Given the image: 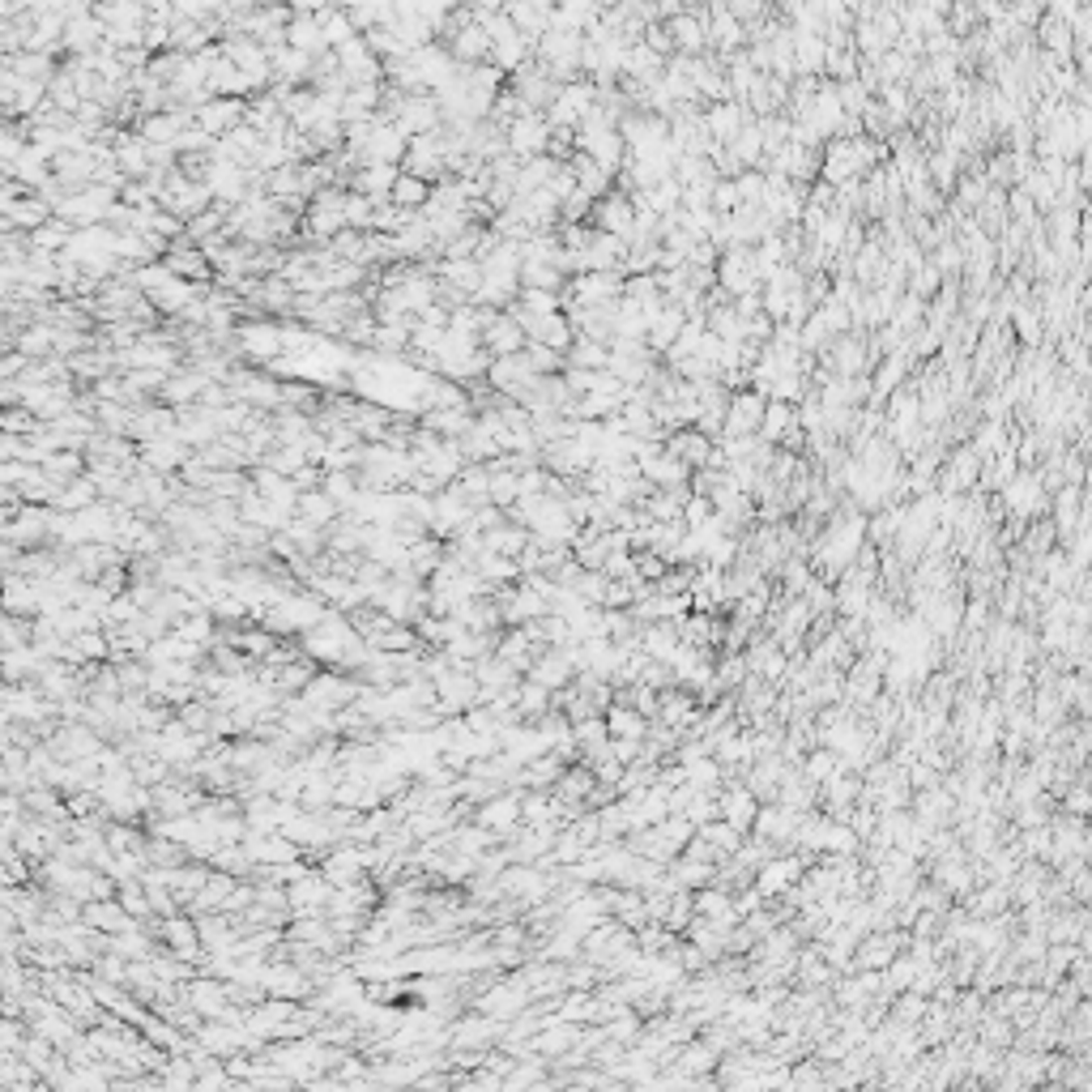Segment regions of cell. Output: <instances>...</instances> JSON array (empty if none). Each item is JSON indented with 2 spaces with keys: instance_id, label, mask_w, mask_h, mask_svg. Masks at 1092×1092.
Wrapping results in <instances>:
<instances>
[{
  "instance_id": "obj_1",
  "label": "cell",
  "mask_w": 1092,
  "mask_h": 1092,
  "mask_svg": "<svg viewBox=\"0 0 1092 1092\" xmlns=\"http://www.w3.org/2000/svg\"><path fill=\"white\" fill-rule=\"evenodd\" d=\"M995 500H999V508H1003V517L1025 521V525L1037 521L1045 508H1049V495H1045V487H1041L1037 470H1020V474L995 495Z\"/></svg>"
},
{
  "instance_id": "obj_2",
  "label": "cell",
  "mask_w": 1092,
  "mask_h": 1092,
  "mask_svg": "<svg viewBox=\"0 0 1092 1092\" xmlns=\"http://www.w3.org/2000/svg\"><path fill=\"white\" fill-rule=\"evenodd\" d=\"M713 274H717V291L726 295V300H743V295L764 287L760 269H756V261H751V248H726L717 257Z\"/></svg>"
},
{
  "instance_id": "obj_3",
  "label": "cell",
  "mask_w": 1092,
  "mask_h": 1092,
  "mask_svg": "<svg viewBox=\"0 0 1092 1092\" xmlns=\"http://www.w3.org/2000/svg\"><path fill=\"white\" fill-rule=\"evenodd\" d=\"M593 103H598V90H593V81L580 77V81H568V86H559L555 103H550L543 116H546L550 129H576V124L593 111Z\"/></svg>"
},
{
  "instance_id": "obj_4",
  "label": "cell",
  "mask_w": 1092,
  "mask_h": 1092,
  "mask_svg": "<svg viewBox=\"0 0 1092 1092\" xmlns=\"http://www.w3.org/2000/svg\"><path fill=\"white\" fill-rule=\"evenodd\" d=\"M546 137H550V124L543 111H525L521 120H513L504 129V141H508V154L521 163H530V159H543L546 154Z\"/></svg>"
},
{
  "instance_id": "obj_5",
  "label": "cell",
  "mask_w": 1092,
  "mask_h": 1092,
  "mask_svg": "<svg viewBox=\"0 0 1092 1092\" xmlns=\"http://www.w3.org/2000/svg\"><path fill=\"white\" fill-rule=\"evenodd\" d=\"M764 406H769V397H760V393H730V406H726V423H721V435L717 439H743V435H756L760 431V423H764Z\"/></svg>"
},
{
  "instance_id": "obj_6",
  "label": "cell",
  "mask_w": 1092,
  "mask_h": 1092,
  "mask_svg": "<svg viewBox=\"0 0 1092 1092\" xmlns=\"http://www.w3.org/2000/svg\"><path fill=\"white\" fill-rule=\"evenodd\" d=\"M662 26H666V35H670V44H674V56H704V52H708V35H704L708 9L687 5L683 13H678V18L662 22Z\"/></svg>"
},
{
  "instance_id": "obj_7",
  "label": "cell",
  "mask_w": 1092,
  "mask_h": 1092,
  "mask_svg": "<svg viewBox=\"0 0 1092 1092\" xmlns=\"http://www.w3.org/2000/svg\"><path fill=\"white\" fill-rule=\"evenodd\" d=\"M632 196L628 192H606L602 201H593V214H589V226L593 231H602V235H615V239H623L632 231Z\"/></svg>"
},
{
  "instance_id": "obj_8",
  "label": "cell",
  "mask_w": 1092,
  "mask_h": 1092,
  "mask_svg": "<svg viewBox=\"0 0 1092 1092\" xmlns=\"http://www.w3.org/2000/svg\"><path fill=\"white\" fill-rule=\"evenodd\" d=\"M666 73V61L658 52H649L645 44H632L628 52H623V73L619 81L623 86H636V90H649V86H658Z\"/></svg>"
},
{
  "instance_id": "obj_9",
  "label": "cell",
  "mask_w": 1092,
  "mask_h": 1092,
  "mask_svg": "<svg viewBox=\"0 0 1092 1092\" xmlns=\"http://www.w3.org/2000/svg\"><path fill=\"white\" fill-rule=\"evenodd\" d=\"M700 120H704L708 141H717V146H730V141L739 137V129H743L751 116H747V107H739V103H708V107L700 111Z\"/></svg>"
},
{
  "instance_id": "obj_10",
  "label": "cell",
  "mask_w": 1092,
  "mask_h": 1092,
  "mask_svg": "<svg viewBox=\"0 0 1092 1092\" xmlns=\"http://www.w3.org/2000/svg\"><path fill=\"white\" fill-rule=\"evenodd\" d=\"M666 452H670L674 461H683L691 474L704 470L708 465V452H713V439L700 435L696 427H683V431H670L666 435Z\"/></svg>"
},
{
  "instance_id": "obj_11",
  "label": "cell",
  "mask_w": 1092,
  "mask_h": 1092,
  "mask_svg": "<svg viewBox=\"0 0 1092 1092\" xmlns=\"http://www.w3.org/2000/svg\"><path fill=\"white\" fill-rule=\"evenodd\" d=\"M478 346L487 350L491 359H508V354H521V350H525V337H521V329L513 324V316H504V311H500V316H495L487 329L478 333Z\"/></svg>"
},
{
  "instance_id": "obj_12",
  "label": "cell",
  "mask_w": 1092,
  "mask_h": 1092,
  "mask_svg": "<svg viewBox=\"0 0 1092 1092\" xmlns=\"http://www.w3.org/2000/svg\"><path fill=\"white\" fill-rule=\"evenodd\" d=\"M636 470H641V478H645L654 491H674V487H687V478H691L687 465H683V461H674L670 452H662V457H649V461H636Z\"/></svg>"
},
{
  "instance_id": "obj_13",
  "label": "cell",
  "mask_w": 1092,
  "mask_h": 1092,
  "mask_svg": "<svg viewBox=\"0 0 1092 1092\" xmlns=\"http://www.w3.org/2000/svg\"><path fill=\"white\" fill-rule=\"evenodd\" d=\"M683 324H687V316H683V311L666 303V307L658 311V316L649 320V329H645V346H649V354H658V359H662V354L674 346V337L683 333Z\"/></svg>"
},
{
  "instance_id": "obj_14",
  "label": "cell",
  "mask_w": 1092,
  "mask_h": 1092,
  "mask_svg": "<svg viewBox=\"0 0 1092 1092\" xmlns=\"http://www.w3.org/2000/svg\"><path fill=\"white\" fill-rule=\"evenodd\" d=\"M1007 329H1012V337L1016 342H1025V350H1041L1045 342V324H1041V311H1037V303H1016L1012 311H1007Z\"/></svg>"
},
{
  "instance_id": "obj_15",
  "label": "cell",
  "mask_w": 1092,
  "mask_h": 1092,
  "mask_svg": "<svg viewBox=\"0 0 1092 1092\" xmlns=\"http://www.w3.org/2000/svg\"><path fill=\"white\" fill-rule=\"evenodd\" d=\"M572 172V180H576V188L589 196V201H602L606 192H615V180L602 172L598 163L593 159H585V154H572V163H563Z\"/></svg>"
},
{
  "instance_id": "obj_16",
  "label": "cell",
  "mask_w": 1092,
  "mask_h": 1092,
  "mask_svg": "<svg viewBox=\"0 0 1092 1092\" xmlns=\"http://www.w3.org/2000/svg\"><path fill=\"white\" fill-rule=\"evenodd\" d=\"M824 61H828L824 39L793 31V77H824Z\"/></svg>"
},
{
  "instance_id": "obj_17",
  "label": "cell",
  "mask_w": 1092,
  "mask_h": 1092,
  "mask_svg": "<svg viewBox=\"0 0 1092 1092\" xmlns=\"http://www.w3.org/2000/svg\"><path fill=\"white\" fill-rule=\"evenodd\" d=\"M385 201H389V205H397V209H406V214H419V209L431 201V183H423V180H415V176H406L402 167H397V180H393V188H389Z\"/></svg>"
},
{
  "instance_id": "obj_18",
  "label": "cell",
  "mask_w": 1092,
  "mask_h": 1092,
  "mask_svg": "<svg viewBox=\"0 0 1092 1092\" xmlns=\"http://www.w3.org/2000/svg\"><path fill=\"white\" fill-rule=\"evenodd\" d=\"M730 159L743 167V172H760L764 167V137H760V124L756 120H747L743 129H739V137L730 141Z\"/></svg>"
},
{
  "instance_id": "obj_19",
  "label": "cell",
  "mask_w": 1092,
  "mask_h": 1092,
  "mask_svg": "<svg viewBox=\"0 0 1092 1092\" xmlns=\"http://www.w3.org/2000/svg\"><path fill=\"white\" fill-rule=\"evenodd\" d=\"M295 521H303V525H311V530H329V525L337 521V504L329 500V495H324L320 487L316 491H303L300 500H295Z\"/></svg>"
},
{
  "instance_id": "obj_20",
  "label": "cell",
  "mask_w": 1092,
  "mask_h": 1092,
  "mask_svg": "<svg viewBox=\"0 0 1092 1092\" xmlns=\"http://www.w3.org/2000/svg\"><path fill=\"white\" fill-rule=\"evenodd\" d=\"M530 546V530H521V525H500V530H491V534H482V550H491V555H504V559H521V550Z\"/></svg>"
},
{
  "instance_id": "obj_21",
  "label": "cell",
  "mask_w": 1092,
  "mask_h": 1092,
  "mask_svg": "<svg viewBox=\"0 0 1092 1092\" xmlns=\"http://www.w3.org/2000/svg\"><path fill=\"white\" fill-rule=\"evenodd\" d=\"M691 500V487H674V491H654L641 504V513L649 521H683V504Z\"/></svg>"
},
{
  "instance_id": "obj_22",
  "label": "cell",
  "mask_w": 1092,
  "mask_h": 1092,
  "mask_svg": "<svg viewBox=\"0 0 1092 1092\" xmlns=\"http://www.w3.org/2000/svg\"><path fill=\"white\" fill-rule=\"evenodd\" d=\"M568 367L572 372H606L611 367V350L598 346V342H585V337H572V346H568Z\"/></svg>"
},
{
  "instance_id": "obj_23",
  "label": "cell",
  "mask_w": 1092,
  "mask_h": 1092,
  "mask_svg": "<svg viewBox=\"0 0 1092 1092\" xmlns=\"http://www.w3.org/2000/svg\"><path fill=\"white\" fill-rule=\"evenodd\" d=\"M636 615H645V619H683L687 615V598H670V593H654V598H641V606H636Z\"/></svg>"
},
{
  "instance_id": "obj_24",
  "label": "cell",
  "mask_w": 1092,
  "mask_h": 1092,
  "mask_svg": "<svg viewBox=\"0 0 1092 1092\" xmlns=\"http://www.w3.org/2000/svg\"><path fill=\"white\" fill-rule=\"evenodd\" d=\"M376 205L372 196H359V192H346V231H372V218H376Z\"/></svg>"
},
{
  "instance_id": "obj_25",
  "label": "cell",
  "mask_w": 1092,
  "mask_h": 1092,
  "mask_svg": "<svg viewBox=\"0 0 1092 1092\" xmlns=\"http://www.w3.org/2000/svg\"><path fill=\"white\" fill-rule=\"evenodd\" d=\"M525 359H530L534 376H563L568 372V359L559 350H546V346H525Z\"/></svg>"
},
{
  "instance_id": "obj_26",
  "label": "cell",
  "mask_w": 1092,
  "mask_h": 1092,
  "mask_svg": "<svg viewBox=\"0 0 1092 1092\" xmlns=\"http://www.w3.org/2000/svg\"><path fill=\"white\" fill-rule=\"evenodd\" d=\"M517 303L530 311V316H555V311H563V300L550 291H517Z\"/></svg>"
},
{
  "instance_id": "obj_27",
  "label": "cell",
  "mask_w": 1092,
  "mask_h": 1092,
  "mask_svg": "<svg viewBox=\"0 0 1092 1092\" xmlns=\"http://www.w3.org/2000/svg\"><path fill=\"white\" fill-rule=\"evenodd\" d=\"M530 615H546V598L543 593H538L534 585H521L517 593H513V611H508V619H530Z\"/></svg>"
},
{
  "instance_id": "obj_28",
  "label": "cell",
  "mask_w": 1092,
  "mask_h": 1092,
  "mask_svg": "<svg viewBox=\"0 0 1092 1092\" xmlns=\"http://www.w3.org/2000/svg\"><path fill=\"white\" fill-rule=\"evenodd\" d=\"M474 568L482 580H508V576H521L517 568V559H504V555H491V550H482V555L474 559Z\"/></svg>"
},
{
  "instance_id": "obj_29",
  "label": "cell",
  "mask_w": 1092,
  "mask_h": 1092,
  "mask_svg": "<svg viewBox=\"0 0 1092 1092\" xmlns=\"http://www.w3.org/2000/svg\"><path fill=\"white\" fill-rule=\"evenodd\" d=\"M589 214H593V201H589V196L580 192V188H576V192H568V196H563V201H559V222H563V226H580V222H589Z\"/></svg>"
},
{
  "instance_id": "obj_30",
  "label": "cell",
  "mask_w": 1092,
  "mask_h": 1092,
  "mask_svg": "<svg viewBox=\"0 0 1092 1092\" xmlns=\"http://www.w3.org/2000/svg\"><path fill=\"white\" fill-rule=\"evenodd\" d=\"M572 154H576V129H550V137H546V159L572 163Z\"/></svg>"
},
{
  "instance_id": "obj_31",
  "label": "cell",
  "mask_w": 1092,
  "mask_h": 1092,
  "mask_svg": "<svg viewBox=\"0 0 1092 1092\" xmlns=\"http://www.w3.org/2000/svg\"><path fill=\"white\" fill-rule=\"evenodd\" d=\"M734 188H739V201L743 205H756L764 201V172H743V176H734Z\"/></svg>"
},
{
  "instance_id": "obj_32",
  "label": "cell",
  "mask_w": 1092,
  "mask_h": 1092,
  "mask_svg": "<svg viewBox=\"0 0 1092 1092\" xmlns=\"http://www.w3.org/2000/svg\"><path fill=\"white\" fill-rule=\"evenodd\" d=\"M708 521H713V504H708L704 495H691L683 504V530H704Z\"/></svg>"
},
{
  "instance_id": "obj_33",
  "label": "cell",
  "mask_w": 1092,
  "mask_h": 1092,
  "mask_svg": "<svg viewBox=\"0 0 1092 1092\" xmlns=\"http://www.w3.org/2000/svg\"><path fill=\"white\" fill-rule=\"evenodd\" d=\"M726 13L747 31V26H756V22L769 18V5H760V0H739V5H726Z\"/></svg>"
},
{
  "instance_id": "obj_34",
  "label": "cell",
  "mask_w": 1092,
  "mask_h": 1092,
  "mask_svg": "<svg viewBox=\"0 0 1092 1092\" xmlns=\"http://www.w3.org/2000/svg\"><path fill=\"white\" fill-rule=\"evenodd\" d=\"M777 572H782V580H786V589H789V593H798V589L811 585V568H806L802 559H793V555H789V559H786Z\"/></svg>"
},
{
  "instance_id": "obj_35",
  "label": "cell",
  "mask_w": 1092,
  "mask_h": 1092,
  "mask_svg": "<svg viewBox=\"0 0 1092 1092\" xmlns=\"http://www.w3.org/2000/svg\"><path fill=\"white\" fill-rule=\"evenodd\" d=\"M717 257H721V252L708 244V239H696L691 252H687V269H717Z\"/></svg>"
},
{
  "instance_id": "obj_36",
  "label": "cell",
  "mask_w": 1092,
  "mask_h": 1092,
  "mask_svg": "<svg viewBox=\"0 0 1092 1092\" xmlns=\"http://www.w3.org/2000/svg\"><path fill=\"white\" fill-rule=\"evenodd\" d=\"M546 192H550V196H555V201H563V196H568V192H576V180H572V172H568V167H559V172H555V176H550V183H546Z\"/></svg>"
},
{
  "instance_id": "obj_37",
  "label": "cell",
  "mask_w": 1092,
  "mask_h": 1092,
  "mask_svg": "<svg viewBox=\"0 0 1092 1092\" xmlns=\"http://www.w3.org/2000/svg\"><path fill=\"white\" fill-rule=\"evenodd\" d=\"M77 465H81V457H77V452H61V457H48V465H44V470H48V474H73Z\"/></svg>"
},
{
  "instance_id": "obj_38",
  "label": "cell",
  "mask_w": 1092,
  "mask_h": 1092,
  "mask_svg": "<svg viewBox=\"0 0 1092 1092\" xmlns=\"http://www.w3.org/2000/svg\"><path fill=\"white\" fill-rule=\"evenodd\" d=\"M61 239H68L64 226H48V231H35V244H39V248H56Z\"/></svg>"
},
{
  "instance_id": "obj_39",
  "label": "cell",
  "mask_w": 1092,
  "mask_h": 1092,
  "mask_svg": "<svg viewBox=\"0 0 1092 1092\" xmlns=\"http://www.w3.org/2000/svg\"><path fill=\"white\" fill-rule=\"evenodd\" d=\"M973 18H977V22H1003V18H1007V5H977Z\"/></svg>"
}]
</instances>
